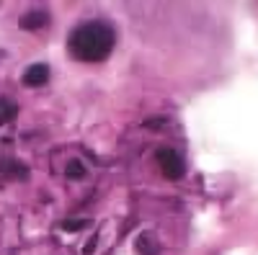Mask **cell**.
Returning <instances> with one entry per match:
<instances>
[{
  "instance_id": "cell-1",
  "label": "cell",
  "mask_w": 258,
  "mask_h": 255,
  "mask_svg": "<svg viewBox=\"0 0 258 255\" xmlns=\"http://www.w3.org/2000/svg\"><path fill=\"white\" fill-rule=\"evenodd\" d=\"M114 44H116V31L103 21L80 24L68 39L70 54L80 62H103L114 52Z\"/></svg>"
},
{
  "instance_id": "cell-2",
  "label": "cell",
  "mask_w": 258,
  "mask_h": 255,
  "mask_svg": "<svg viewBox=\"0 0 258 255\" xmlns=\"http://www.w3.org/2000/svg\"><path fill=\"white\" fill-rule=\"evenodd\" d=\"M155 160L160 162V170H163V176H165V178H170V181L183 178L186 165H183V160H181V155H178L176 150H170V147H163V150L155 152Z\"/></svg>"
},
{
  "instance_id": "cell-3",
  "label": "cell",
  "mask_w": 258,
  "mask_h": 255,
  "mask_svg": "<svg viewBox=\"0 0 258 255\" xmlns=\"http://www.w3.org/2000/svg\"><path fill=\"white\" fill-rule=\"evenodd\" d=\"M49 80V67L44 62H36V65H29L26 72H24V85L26 88H41V85H47Z\"/></svg>"
},
{
  "instance_id": "cell-4",
  "label": "cell",
  "mask_w": 258,
  "mask_h": 255,
  "mask_svg": "<svg viewBox=\"0 0 258 255\" xmlns=\"http://www.w3.org/2000/svg\"><path fill=\"white\" fill-rule=\"evenodd\" d=\"M0 178H13V181H26L29 178V167L21 160H0Z\"/></svg>"
},
{
  "instance_id": "cell-5",
  "label": "cell",
  "mask_w": 258,
  "mask_h": 255,
  "mask_svg": "<svg viewBox=\"0 0 258 255\" xmlns=\"http://www.w3.org/2000/svg\"><path fill=\"white\" fill-rule=\"evenodd\" d=\"M47 24H49V13L47 11H29L24 18L18 21V26L24 31H39V29H44Z\"/></svg>"
},
{
  "instance_id": "cell-6",
  "label": "cell",
  "mask_w": 258,
  "mask_h": 255,
  "mask_svg": "<svg viewBox=\"0 0 258 255\" xmlns=\"http://www.w3.org/2000/svg\"><path fill=\"white\" fill-rule=\"evenodd\" d=\"M135 247H137V252H140V255H160V245L155 242V237H153V235H147V232L137 237Z\"/></svg>"
},
{
  "instance_id": "cell-7",
  "label": "cell",
  "mask_w": 258,
  "mask_h": 255,
  "mask_svg": "<svg viewBox=\"0 0 258 255\" xmlns=\"http://www.w3.org/2000/svg\"><path fill=\"white\" fill-rule=\"evenodd\" d=\"M16 114H18V106H16V103H13L11 98L0 96V126L11 124V121L16 119Z\"/></svg>"
},
{
  "instance_id": "cell-8",
  "label": "cell",
  "mask_w": 258,
  "mask_h": 255,
  "mask_svg": "<svg viewBox=\"0 0 258 255\" xmlns=\"http://www.w3.org/2000/svg\"><path fill=\"white\" fill-rule=\"evenodd\" d=\"M64 176H68L70 181H80V178H85V165H83L80 160H70L68 167H64Z\"/></svg>"
},
{
  "instance_id": "cell-9",
  "label": "cell",
  "mask_w": 258,
  "mask_h": 255,
  "mask_svg": "<svg viewBox=\"0 0 258 255\" xmlns=\"http://www.w3.org/2000/svg\"><path fill=\"white\" fill-rule=\"evenodd\" d=\"M91 224H93L91 219H64V222H62V229H64V232H80V229L91 227Z\"/></svg>"
},
{
  "instance_id": "cell-10",
  "label": "cell",
  "mask_w": 258,
  "mask_h": 255,
  "mask_svg": "<svg viewBox=\"0 0 258 255\" xmlns=\"http://www.w3.org/2000/svg\"><path fill=\"white\" fill-rule=\"evenodd\" d=\"M0 57H6V52H0Z\"/></svg>"
}]
</instances>
